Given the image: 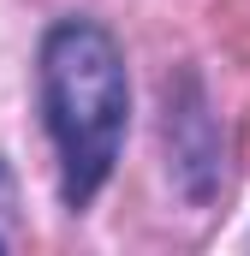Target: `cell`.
<instances>
[{"label":"cell","mask_w":250,"mask_h":256,"mask_svg":"<svg viewBox=\"0 0 250 256\" xmlns=\"http://www.w3.org/2000/svg\"><path fill=\"white\" fill-rule=\"evenodd\" d=\"M131 84L114 36L90 18H66L42 42V120L60 155V196L66 208H90L108 185L125 143Z\"/></svg>","instance_id":"1"}]
</instances>
